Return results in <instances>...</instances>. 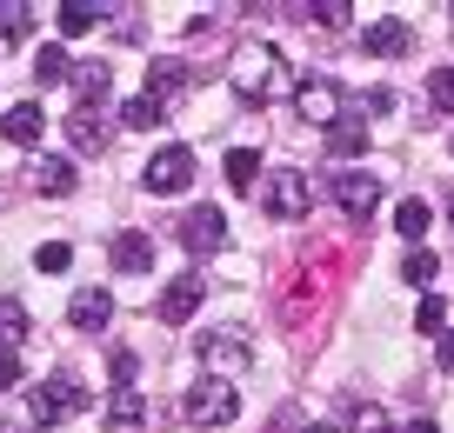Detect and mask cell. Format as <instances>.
<instances>
[{
  "label": "cell",
  "instance_id": "d590c367",
  "mask_svg": "<svg viewBox=\"0 0 454 433\" xmlns=\"http://www.w3.org/2000/svg\"><path fill=\"white\" fill-rule=\"evenodd\" d=\"M401 433H434V420H408V427H401Z\"/></svg>",
  "mask_w": 454,
  "mask_h": 433
},
{
  "label": "cell",
  "instance_id": "6da1fadb",
  "mask_svg": "<svg viewBox=\"0 0 454 433\" xmlns=\"http://www.w3.org/2000/svg\"><path fill=\"white\" fill-rule=\"evenodd\" d=\"M227 81H234V94H241V100H254V107H268V100L294 94V73H287L281 47H268V41L234 47V67H227Z\"/></svg>",
  "mask_w": 454,
  "mask_h": 433
},
{
  "label": "cell",
  "instance_id": "f1b7e54d",
  "mask_svg": "<svg viewBox=\"0 0 454 433\" xmlns=\"http://www.w3.org/2000/svg\"><path fill=\"white\" fill-rule=\"evenodd\" d=\"M434 253H427V247H408V260H401V280H408V287H427V280H434Z\"/></svg>",
  "mask_w": 454,
  "mask_h": 433
},
{
  "label": "cell",
  "instance_id": "2e32d148",
  "mask_svg": "<svg viewBox=\"0 0 454 433\" xmlns=\"http://www.w3.org/2000/svg\"><path fill=\"white\" fill-rule=\"evenodd\" d=\"M67 140H74V154H100V147H107V113L100 107H74L67 113Z\"/></svg>",
  "mask_w": 454,
  "mask_h": 433
},
{
  "label": "cell",
  "instance_id": "ffe728a7",
  "mask_svg": "<svg viewBox=\"0 0 454 433\" xmlns=\"http://www.w3.org/2000/svg\"><path fill=\"white\" fill-rule=\"evenodd\" d=\"M327 154H334V160H361V154H368V120H355V113L334 120V127H327Z\"/></svg>",
  "mask_w": 454,
  "mask_h": 433
},
{
  "label": "cell",
  "instance_id": "52a82bcc",
  "mask_svg": "<svg viewBox=\"0 0 454 433\" xmlns=\"http://www.w3.org/2000/svg\"><path fill=\"white\" fill-rule=\"evenodd\" d=\"M141 181H147V194H187V187H194V154H187V147H160Z\"/></svg>",
  "mask_w": 454,
  "mask_h": 433
},
{
  "label": "cell",
  "instance_id": "ba28073f",
  "mask_svg": "<svg viewBox=\"0 0 454 433\" xmlns=\"http://www.w3.org/2000/svg\"><path fill=\"white\" fill-rule=\"evenodd\" d=\"M181 247L194 253V260L221 253V247H227V220H221V207H194V213H181Z\"/></svg>",
  "mask_w": 454,
  "mask_h": 433
},
{
  "label": "cell",
  "instance_id": "836d02e7",
  "mask_svg": "<svg viewBox=\"0 0 454 433\" xmlns=\"http://www.w3.org/2000/svg\"><path fill=\"white\" fill-rule=\"evenodd\" d=\"M20 387V353H0V393Z\"/></svg>",
  "mask_w": 454,
  "mask_h": 433
},
{
  "label": "cell",
  "instance_id": "4dcf8cb0",
  "mask_svg": "<svg viewBox=\"0 0 454 433\" xmlns=\"http://www.w3.org/2000/svg\"><path fill=\"white\" fill-rule=\"evenodd\" d=\"M414 327H421V334H441V327H448V300H434V294H427L421 307H414Z\"/></svg>",
  "mask_w": 454,
  "mask_h": 433
},
{
  "label": "cell",
  "instance_id": "9c48e42d",
  "mask_svg": "<svg viewBox=\"0 0 454 433\" xmlns=\"http://www.w3.org/2000/svg\"><path fill=\"white\" fill-rule=\"evenodd\" d=\"M334 207L348 213V220H368L374 207H381V174H334Z\"/></svg>",
  "mask_w": 454,
  "mask_h": 433
},
{
  "label": "cell",
  "instance_id": "d4e9b609",
  "mask_svg": "<svg viewBox=\"0 0 454 433\" xmlns=\"http://www.w3.org/2000/svg\"><path fill=\"white\" fill-rule=\"evenodd\" d=\"M34 34V7H20V0H0V47H20Z\"/></svg>",
  "mask_w": 454,
  "mask_h": 433
},
{
  "label": "cell",
  "instance_id": "d6a6232c",
  "mask_svg": "<svg viewBox=\"0 0 454 433\" xmlns=\"http://www.w3.org/2000/svg\"><path fill=\"white\" fill-rule=\"evenodd\" d=\"M427 94H434V107L454 113V67H434V81H427Z\"/></svg>",
  "mask_w": 454,
  "mask_h": 433
},
{
  "label": "cell",
  "instance_id": "7402d4cb",
  "mask_svg": "<svg viewBox=\"0 0 454 433\" xmlns=\"http://www.w3.org/2000/svg\"><path fill=\"white\" fill-rule=\"evenodd\" d=\"M34 334V321H27V307L20 300H7L0 294V353H20V340Z\"/></svg>",
  "mask_w": 454,
  "mask_h": 433
},
{
  "label": "cell",
  "instance_id": "7c38bea8",
  "mask_svg": "<svg viewBox=\"0 0 454 433\" xmlns=\"http://www.w3.org/2000/svg\"><path fill=\"white\" fill-rule=\"evenodd\" d=\"M67 321L81 327V334H100V327L114 321V294L107 287H81V294L67 300Z\"/></svg>",
  "mask_w": 454,
  "mask_h": 433
},
{
  "label": "cell",
  "instance_id": "d6986e66",
  "mask_svg": "<svg viewBox=\"0 0 454 433\" xmlns=\"http://www.w3.org/2000/svg\"><path fill=\"white\" fill-rule=\"evenodd\" d=\"M107 14H114V7H94V0H60V7H54V27L74 41V34H94Z\"/></svg>",
  "mask_w": 454,
  "mask_h": 433
},
{
  "label": "cell",
  "instance_id": "277c9868",
  "mask_svg": "<svg viewBox=\"0 0 454 433\" xmlns=\"http://www.w3.org/2000/svg\"><path fill=\"white\" fill-rule=\"evenodd\" d=\"M294 113L327 134L334 120H348V94H340V81H327V73H308V81H294Z\"/></svg>",
  "mask_w": 454,
  "mask_h": 433
},
{
  "label": "cell",
  "instance_id": "30bf717a",
  "mask_svg": "<svg viewBox=\"0 0 454 433\" xmlns=\"http://www.w3.org/2000/svg\"><path fill=\"white\" fill-rule=\"evenodd\" d=\"M200 294H207V280H200V274H181V280H168V287H160L154 313H160L168 327H181V321H194V313H200Z\"/></svg>",
  "mask_w": 454,
  "mask_h": 433
},
{
  "label": "cell",
  "instance_id": "4316f807",
  "mask_svg": "<svg viewBox=\"0 0 454 433\" xmlns=\"http://www.w3.org/2000/svg\"><path fill=\"white\" fill-rule=\"evenodd\" d=\"M34 81H41V87H60V81H74V60L60 54V47H41V60H34Z\"/></svg>",
  "mask_w": 454,
  "mask_h": 433
},
{
  "label": "cell",
  "instance_id": "4fadbf2b",
  "mask_svg": "<svg viewBox=\"0 0 454 433\" xmlns=\"http://www.w3.org/2000/svg\"><path fill=\"white\" fill-rule=\"evenodd\" d=\"M41 134H47V113L34 107V100H20V107L0 113V140H14V147H41Z\"/></svg>",
  "mask_w": 454,
  "mask_h": 433
},
{
  "label": "cell",
  "instance_id": "e575fe53",
  "mask_svg": "<svg viewBox=\"0 0 454 433\" xmlns=\"http://www.w3.org/2000/svg\"><path fill=\"white\" fill-rule=\"evenodd\" d=\"M434 360H441V374H454V334H441V353H434Z\"/></svg>",
  "mask_w": 454,
  "mask_h": 433
},
{
  "label": "cell",
  "instance_id": "74e56055",
  "mask_svg": "<svg viewBox=\"0 0 454 433\" xmlns=\"http://www.w3.org/2000/svg\"><path fill=\"white\" fill-rule=\"evenodd\" d=\"M0 433H14V427H0Z\"/></svg>",
  "mask_w": 454,
  "mask_h": 433
},
{
  "label": "cell",
  "instance_id": "5bb4252c",
  "mask_svg": "<svg viewBox=\"0 0 454 433\" xmlns=\"http://www.w3.org/2000/svg\"><path fill=\"white\" fill-rule=\"evenodd\" d=\"M194 87V73H187V60H147V94L160 100V107H174V100Z\"/></svg>",
  "mask_w": 454,
  "mask_h": 433
},
{
  "label": "cell",
  "instance_id": "f35d334b",
  "mask_svg": "<svg viewBox=\"0 0 454 433\" xmlns=\"http://www.w3.org/2000/svg\"><path fill=\"white\" fill-rule=\"evenodd\" d=\"M448 14H454V7H448Z\"/></svg>",
  "mask_w": 454,
  "mask_h": 433
},
{
  "label": "cell",
  "instance_id": "8fae6325",
  "mask_svg": "<svg viewBox=\"0 0 454 433\" xmlns=\"http://www.w3.org/2000/svg\"><path fill=\"white\" fill-rule=\"evenodd\" d=\"M361 47H368V54H381V60H395V54H408V47H414V27H408L401 14L368 20V27H361Z\"/></svg>",
  "mask_w": 454,
  "mask_h": 433
},
{
  "label": "cell",
  "instance_id": "3957f363",
  "mask_svg": "<svg viewBox=\"0 0 454 433\" xmlns=\"http://www.w3.org/2000/svg\"><path fill=\"white\" fill-rule=\"evenodd\" d=\"M200 367H207V380H234L254 367V340L241 334V327H214V334H200Z\"/></svg>",
  "mask_w": 454,
  "mask_h": 433
},
{
  "label": "cell",
  "instance_id": "ac0fdd59",
  "mask_svg": "<svg viewBox=\"0 0 454 433\" xmlns=\"http://www.w3.org/2000/svg\"><path fill=\"white\" fill-rule=\"evenodd\" d=\"M100 414H107V427H121V433H128V427H147V393H141V387H114Z\"/></svg>",
  "mask_w": 454,
  "mask_h": 433
},
{
  "label": "cell",
  "instance_id": "5b68a950",
  "mask_svg": "<svg viewBox=\"0 0 454 433\" xmlns=\"http://www.w3.org/2000/svg\"><path fill=\"white\" fill-rule=\"evenodd\" d=\"M261 207H268L274 220H308V207H314L308 174H301V167H274L268 181H261Z\"/></svg>",
  "mask_w": 454,
  "mask_h": 433
},
{
  "label": "cell",
  "instance_id": "8992f818",
  "mask_svg": "<svg viewBox=\"0 0 454 433\" xmlns=\"http://www.w3.org/2000/svg\"><path fill=\"white\" fill-rule=\"evenodd\" d=\"M187 420H194V427H227V420H241V393L227 387V380L200 374L194 387H187Z\"/></svg>",
  "mask_w": 454,
  "mask_h": 433
},
{
  "label": "cell",
  "instance_id": "7a4b0ae2",
  "mask_svg": "<svg viewBox=\"0 0 454 433\" xmlns=\"http://www.w3.org/2000/svg\"><path fill=\"white\" fill-rule=\"evenodd\" d=\"M87 414V387L74 374H47L41 387H27V420L34 427H60V420Z\"/></svg>",
  "mask_w": 454,
  "mask_h": 433
},
{
  "label": "cell",
  "instance_id": "1f68e13d",
  "mask_svg": "<svg viewBox=\"0 0 454 433\" xmlns=\"http://www.w3.org/2000/svg\"><path fill=\"white\" fill-rule=\"evenodd\" d=\"M67 260H74L67 240H47V247H41V274H67Z\"/></svg>",
  "mask_w": 454,
  "mask_h": 433
},
{
  "label": "cell",
  "instance_id": "603a6c76",
  "mask_svg": "<svg viewBox=\"0 0 454 433\" xmlns=\"http://www.w3.org/2000/svg\"><path fill=\"white\" fill-rule=\"evenodd\" d=\"M427 220H434V213H427V200H414V194L395 207V234L408 240V247H421V240H427Z\"/></svg>",
  "mask_w": 454,
  "mask_h": 433
},
{
  "label": "cell",
  "instance_id": "f546056e",
  "mask_svg": "<svg viewBox=\"0 0 454 433\" xmlns=\"http://www.w3.org/2000/svg\"><path fill=\"white\" fill-rule=\"evenodd\" d=\"M348 433H387V414L374 400H355L348 406Z\"/></svg>",
  "mask_w": 454,
  "mask_h": 433
},
{
  "label": "cell",
  "instance_id": "e0dca14e",
  "mask_svg": "<svg viewBox=\"0 0 454 433\" xmlns=\"http://www.w3.org/2000/svg\"><path fill=\"white\" fill-rule=\"evenodd\" d=\"M27 181L41 187V194H74V187H81V174H74V160H60V154H34Z\"/></svg>",
  "mask_w": 454,
  "mask_h": 433
},
{
  "label": "cell",
  "instance_id": "cb8c5ba5",
  "mask_svg": "<svg viewBox=\"0 0 454 433\" xmlns=\"http://www.w3.org/2000/svg\"><path fill=\"white\" fill-rule=\"evenodd\" d=\"M121 127H134V134H147V127H168V107H160L154 94H134L128 107H121Z\"/></svg>",
  "mask_w": 454,
  "mask_h": 433
},
{
  "label": "cell",
  "instance_id": "484cf974",
  "mask_svg": "<svg viewBox=\"0 0 454 433\" xmlns=\"http://www.w3.org/2000/svg\"><path fill=\"white\" fill-rule=\"evenodd\" d=\"M107 81H114V73L100 67V60H81V67H74V94H81V107H100V94H107Z\"/></svg>",
  "mask_w": 454,
  "mask_h": 433
},
{
  "label": "cell",
  "instance_id": "8d00e7d4",
  "mask_svg": "<svg viewBox=\"0 0 454 433\" xmlns=\"http://www.w3.org/2000/svg\"><path fill=\"white\" fill-rule=\"evenodd\" d=\"M308 433H340V427H308Z\"/></svg>",
  "mask_w": 454,
  "mask_h": 433
},
{
  "label": "cell",
  "instance_id": "ab89813d",
  "mask_svg": "<svg viewBox=\"0 0 454 433\" xmlns=\"http://www.w3.org/2000/svg\"><path fill=\"white\" fill-rule=\"evenodd\" d=\"M448 147H454V140H448Z\"/></svg>",
  "mask_w": 454,
  "mask_h": 433
},
{
  "label": "cell",
  "instance_id": "44dd1931",
  "mask_svg": "<svg viewBox=\"0 0 454 433\" xmlns=\"http://www.w3.org/2000/svg\"><path fill=\"white\" fill-rule=\"evenodd\" d=\"M221 174H227V187H234V194H254V187L268 181V174H261V154H247V147H234V154L221 160Z\"/></svg>",
  "mask_w": 454,
  "mask_h": 433
},
{
  "label": "cell",
  "instance_id": "9a60e30c",
  "mask_svg": "<svg viewBox=\"0 0 454 433\" xmlns=\"http://www.w3.org/2000/svg\"><path fill=\"white\" fill-rule=\"evenodd\" d=\"M107 253H114V267H121V274H147V267H154V240H147L141 227H121Z\"/></svg>",
  "mask_w": 454,
  "mask_h": 433
},
{
  "label": "cell",
  "instance_id": "83f0119b",
  "mask_svg": "<svg viewBox=\"0 0 454 433\" xmlns=\"http://www.w3.org/2000/svg\"><path fill=\"white\" fill-rule=\"evenodd\" d=\"M301 20H314V27H348V14H355V7H348V0H314V7H294Z\"/></svg>",
  "mask_w": 454,
  "mask_h": 433
}]
</instances>
